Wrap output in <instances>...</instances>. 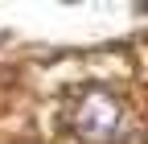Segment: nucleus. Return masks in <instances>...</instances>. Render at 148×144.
<instances>
[{
  "label": "nucleus",
  "instance_id": "f257e3e1",
  "mask_svg": "<svg viewBox=\"0 0 148 144\" xmlns=\"http://www.w3.org/2000/svg\"><path fill=\"white\" fill-rule=\"evenodd\" d=\"M74 132L82 144H115L119 140V103L107 91H86L74 115Z\"/></svg>",
  "mask_w": 148,
  "mask_h": 144
},
{
  "label": "nucleus",
  "instance_id": "f03ea898",
  "mask_svg": "<svg viewBox=\"0 0 148 144\" xmlns=\"http://www.w3.org/2000/svg\"><path fill=\"white\" fill-rule=\"evenodd\" d=\"M0 41H4V33H0Z\"/></svg>",
  "mask_w": 148,
  "mask_h": 144
}]
</instances>
